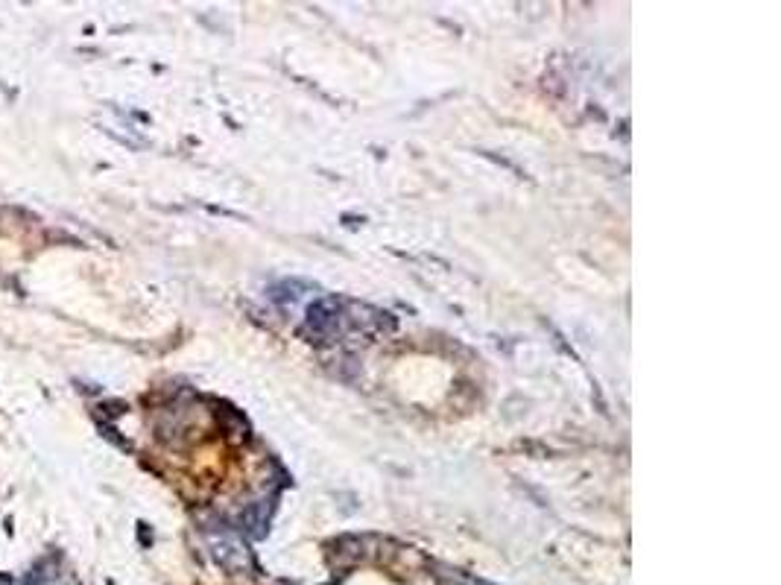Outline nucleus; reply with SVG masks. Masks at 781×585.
Returning <instances> with one entry per match:
<instances>
[{"label":"nucleus","mask_w":781,"mask_h":585,"mask_svg":"<svg viewBox=\"0 0 781 585\" xmlns=\"http://www.w3.org/2000/svg\"><path fill=\"white\" fill-rule=\"evenodd\" d=\"M457 580H460V585H489V583H483V580H471V577H463V574H457Z\"/></svg>","instance_id":"7ed1b4c3"},{"label":"nucleus","mask_w":781,"mask_h":585,"mask_svg":"<svg viewBox=\"0 0 781 585\" xmlns=\"http://www.w3.org/2000/svg\"><path fill=\"white\" fill-rule=\"evenodd\" d=\"M267 512H264V504H252L249 512L243 515V524L252 527V536H264V527H267Z\"/></svg>","instance_id":"f03ea898"},{"label":"nucleus","mask_w":781,"mask_h":585,"mask_svg":"<svg viewBox=\"0 0 781 585\" xmlns=\"http://www.w3.org/2000/svg\"><path fill=\"white\" fill-rule=\"evenodd\" d=\"M211 547H214V556H217V562H220L223 568H229V571H246V568H252V559H249L246 547H243V542L237 539L235 533H229V530L211 533Z\"/></svg>","instance_id":"f257e3e1"}]
</instances>
